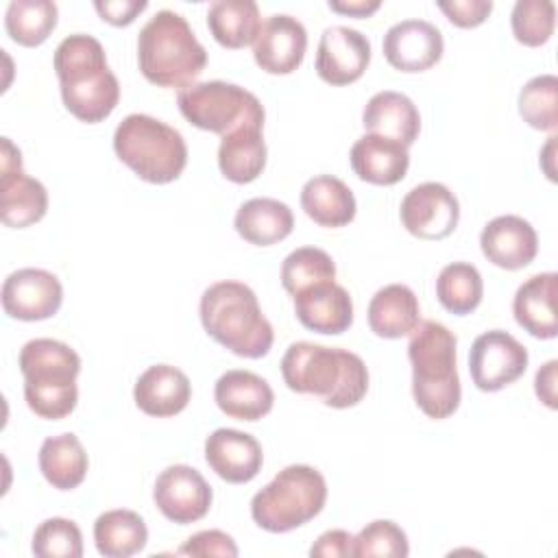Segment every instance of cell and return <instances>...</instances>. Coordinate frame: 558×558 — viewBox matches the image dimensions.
Listing matches in <instances>:
<instances>
[{
  "instance_id": "obj_1",
  "label": "cell",
  "mask_w": 558,
  "mask_h": 558,
  "mask_svg": "<svg viewBox=\"0 0 558 558\" xmlns=\"http://www.w3.org/2000/svg\"><path fill=\"white\" fill-rule=\"evenodd\" d=\"M281 375L290 390L314 395L338 410L360 403L368 390V368L357 353L307 340L286 349Z\"/></svg>"
},
{
  "instance_id": "obj_2",
  "label": "cell",
  "mask_w": 558,
  "mask_h": 558,
  "mask_svg": "<svg viewBox=\"0 0 558 558\" xmlns=\"http://www.w3.org/2000/svg\"><path fill=\"white\" fill-rule=\"evenodd\" d=\"M54 72L65 109L81 122L109 118L120 100V83L109 70L102 44L85 33L68 35L54 50Z\"/></svg>"
},
{
  "instance_id": "obj_3",
  "label": "cell",
  "mask_w": 558,
  "mask_h": 558,
  "mask_svg": "<svg viewBox=\"0 0 558 558\" xmlns=\"http://www.w3.org/2000/svg\"><path fill=\"white\" fill-rule=\"evenodd\" d=\"M205 331L240 357H264L275 340L270 320L262 314L255 292L242 281L211 283L198 305Z\"/></svg>"
},
{
  "instance_id": "obj_4",
  "label": "cell",
  "mask_w": 558,
  "mask_h": 558,
  "mask_svg": "<svg viewBox=\"0 0 558 558\" xmlns=\"http://www.w3.org/2000/svg\"><path fill=\"white\" fill-rule=\"evenodd\" d=\"M137 63L157 87H187L207 65V50L181 13L157 11L137 35Z\"/></svg>"
},
{
  "instance_id": "obj_5",
  "label": "cell",
  "mask_w": 558,
  "mask_h": 558,
  "mask_svg": "<svg viewBox=\"0 0 558 558\" xmlns=\"http://www.w3.org/2000/svg\"><path fill=\"white\" fill-rule=\"evenodd\" d=\"M456 344L453 331L436 320H421L408 342L414 401L423 414L436 421L451 416L460 405Z\"/></svg>"
},
{
  "instance_id": "obj_6",
  "label": "cell",
  "mask_w": 558,
  "mask_h": 558,
  "mask_svg": "<svg viewBox=\"0 0 558 558\" xmlns=\"http://www.w3.org/2000/svg\"><path fill=\"white\" fill-rule=\"evenodd\" d=\"M20 371L26 405L37 416L57 421L76 408L81 357L65 342L52 338L28 340L20 351Z\"/></svg>"
},
{
  "instance_id": "obj_7",
  "label": "cell",
  "mask_w": 558,
  "mask_h": 558,
  "mask_svg": "<svg viewBox=\"0 0 558 558\" xmlns=\"http://www.w3.org/2000/svg\"><path fill=\"white\" fill-rule=\"evenodd\" d=\"M113 150L140 179L157 185L179 179L187 163L183 135L146 113H131L116 126Z\"/></svg>"
},
{
  "instance_id": "obj_8",
  "label": "cell",
  "mask_w": 558,
  "mask_h": 558,
  "mask_svg": "<svg viewBox=\"0 0 558 558\" xmlns=\"http://www.w3.org/2000/svg\"><path fill=\"white\" fill-rule=\"evenodd\" d=\"M327 501V482L310 464H290L251 499L253 521L272 534L296 530L312 521Z\"/></svg>"
},
{
  "instance_id": "obj_9",
  "label": "cell",
  "mask_w": 558,
  "mask_h": 558,
  "mask_svg": "<svg viewBox=\"0 0 558 558\" xmlns=\"http://www.w3.org/2000/svg\"><path fill=\"white\" fill-rule=\"evenodd\" d=\"M177 105L190 124L218 135H227L244 122L266 120L259 98L253 92L227 81L192 83L179 89Z\"/></svg>"
},
{
  "instance_id": "obj_10",
  "label": "cell",
  "mask_w": 558,
  "mask_h": 558,
  "mask_svg": "<svg viewBox=\"0 0 558 558\" xmlns=\"http://www.w3.org/2000/svg\"><path fill=\"white\" fill-rule=\"evenodd\" d=\"M527 349L508 331L480 333L469 349V373L484 392H497L517 381L527 368Z\"/></svg>"
},
{
  "instance_id": "obj_11",
  "label": "cell",
  "mask_w": 558,
  "mask_h": 558,
  "mask_svg": "<svg viewBox=\"0 0 558 558\" xmlns=\"http://www.w3.org/2000/svg\"><path fill=\"white\" fill-rule=\"evenodd\" d=\"M48 211V192L41 181L22 170V153L9 137H2L0 218L7 227L24 229L39 222Z\"/></svg>"
},
{
  "instance_id": "obj_12",
  "label": "cell",
  "mask_w": 558,
  "mask_h": 558,
  "mask_svg": "<svg viewBox=\"0 0 558 558\" xmlns=\"http://www.w3.org/2000/svg\"><path fill=\"white\" fill-rule=\"evenodd\" d=\"M399 216L401 225L412 235L421 240H442L458 227L460 203L447 185L425 181L403 196Z\"/></svg>"
},
{
  "instance_id": "obj_13",
  "label": "cell",
  "mask_w": 558,
  "mask_h": 558,
  "mask_svg": "<svg viewBox=\"0 0 558 558\" xmlns=\"http://www.w3.org/2000/svg\"><path fill=\"white\" fill-rule=\"evenodd\" d=\"M153 499L168 521L187 525L209 512L214 493L207 480L194 466L170 464L157 475Z\"/></svg>"
},
{
  "instance_id": "obj_14",
  "label": "cell",
  "mask_w": 558,
  "mask_h": 558,
  "mask_svg": "<svg viewBox=\"0 0 558 558\" xmlns=\"http://www.w3.org/2000/svg\"><path fill=\"white\" fill-rule=\"evenodd\" d=\"M2 310L17 320H46L63 303V286L44 268H20L2 283Z\"/></svg>"
},
{
  "instance_id": "obj_15",
  "label": "cell",
  "mask_w": 558,
  "mask_h": 558,
  "mask_svg": "<svg viewBox=\"0 0 558 558\" xmlns=\"http://www.w3.org/2000/svg\"><path fill=\"white\" fill-rule=\"evenodd\" d=\"M371 61V41L351 26H329L323 31L316 50V72L329 85L357 81Z\"/></svg>"
},
{
  "instance_id": "obj_16",
  "label": "cell",
  "mask_w": 558,
  "mask_h": 558,
  "mask_svg": "<svg viewBox=\"0 0 558 558\" xmlns=\"http://www.w3.org/2000/svg\"><path fill=\"white\" fill-rule=\"evenodd\" d=\"M386 61L399 72H425L442 57L445 41L438 26L427 20H401L392 24L381 44Z\"/></svg>"
},
{
  "instance_id": "obj_17",
  "label": "cell",
  "mask_w": 558,
  "mask_h": 558,
  "mask_svg": "<svg viewBox=\"0 0 558 558\" xmlns=\"http://www.w3.org/2000/svg\"><path fill=\"white\" fill-rule=\"evenodd\" d=\"M307 50L305 26L288 15L275 13L264 24L253 44L255 63L268 74H290L294 72Z\"/></svg>"
},
{
  "instance_id": "obj_18",
  "label": "cell",
  "mask_w": 558,
  "mask_h": 558,
  "mask_svg": "<svg viewBox=\"0 0 558 558\" xmlns=\"http://www.w3.org/2000/svg\"><path fill=\"white\" fill-rule=\"evenodd\" d=\"M205 460L220 480L229 484H246L262 471L264 453L255 436L220 427L205 440Z\"/></svg>"
},
{
  "instance_id": "obj_19",
  "label": "cell",
  "mask_w": 558,
  "mask_h": 558,
  "mask_svg": "<svg viewBox=\"0 0 558 558\" xmlns=\"http://www.w3.org/2000/svg\"><path fill=\"white\" fill-rule=\"evenodd\" d=\"M480 246L490 264L506 270H519L536 257L538 235L525 218L506 214L486 222L480 233Z\"/></svg>"
},
{
  "instance_id": "obj_20",
  "label": "cell",
  "mask_w": 558,
  "mask_h": 558,
  "mask_svg": "<svg viewBox=\"0 0 558 558\" xmlns=\"http://www.w3.org/2000/svg\"><path fill=\"white\" fill-rule=\"evenodd\" d=\"M294 314L303 327L336 336L351 327L353 301L340 283L323 281L294 294Z\"/></svg>"
},
{
  "instance_id": "obj_21",
  "label": "cell",
  "mask_w": 558,
  "mask_h": 558,
  "mask_svg": "<svg viewBox=\"0 0 558 558\" xmlns=\"http://www.w3.org/2000/svg\"><path fill=\"white\" fill-rule=\"evenodd\" d=\"M192 397L187 375L172 364H153L135 381V405L148 416H174L185 410Z\"/></svg>"
},
{
  "instance_id": "obj_22",
  "label": "cell",
  "mask_w": 558,
  "mask_h": 558,
  "mask_svg": "<svg viewBox=\"0 0 558 558\" xmlns=\"http://www.w3.org/2000/svg\"><path fill=\"white\" fill-rule=\"evenodd\" d=\"M214 399L220 412L231 418L259 421L272 410L275 392L264 377L244 368H231L218 377Z\"/></svg>"
},
{
  "instance_id": "obj_23",
  "label": "cell",
  "mask_w": 558,
  "mask_h": 558,
  "mask_svg": "<svg viewBox=\"0 0 558 558\" xmlns=\"http://www.w3.org/2000/svg\"><path fill=\"white\" fill-rule=\"evenodd\" d=\"M362 124L366 133L395 140L408 148L418 137L421 113L405 94L384 89L368 98L362 111Z\"/></svg>"
},
{
  "instance_id": "obj_24",
  "label": "cell",
  "mask_w": 558,
  "mask_h": 558,
  "mask_svg": "<svg viewBox=\"0 0 558 558\" xmlns=\"http://www.w3.org/2000/svg\"><path fill=\"white\" fill-rule=\"evenodd\" d=\"M349 161L362 181L373 185H395L408 172L410 153L395 140L366 133L351 146Z\"/></svg>"
},
{
  "instance_id": "obj_25",
  "label": "cell",
  "mask_w": 558,
  "mask_h": 558,
  "mask_svg": "<svg viewBox=\"0 0 558 558\" xmlns=\"http://www.w3.org/2000/svg\"><path fill=\"white\" fill-rule=\"evenodd\" d=\"M556 292H558V275L538 272L527 281H523L514 294V301H512L514 320L534 338L549 340V338H556L558 333Z\"/></svg>"
},
{
  "instance_id": "obj_26",
  "label": "cell",
  "mask_w": 558,
  "mask_h": 558,
  "mask_svg": "<svg viewBox=\"0 0 558 558\" xmlns=\"http://www.w3.org/2000/svg\"><path fill=\"white\" fill-rule=\"evenodd\" d=\"M264 122H244L222 135L218 146V168L233 183L255 181L266 166Z\"/></svg>"
},
{
  "instance_id": "obj_27",
  "label": "cell",
  "mask_w": 558,
  "mask_h": 558,
  "mask_svg": "<svg viewBox=\"0 0 558 558\" xmlns=\"http://www.w3.org/2000/svg\"><path fill=\"white\" fill-rule=\"evenodd\" d=\"M368 325L379 338H403L421 323L418 299L405 283L379 288L368 303Z\"/></svg>"
},
{
  "instance_id": "obj_28",
  "label": "cell",
  "mask_w": 558,
  "mask_h": 558,
  "mask_svg": "<svg viewBox=\"0 0 558 558\" xmlns=\"http://www.w3.org/2000/svg\"><path fill=\"white\" fill-rule=\"evenodd\" d=\"M301 207L320 227H344L355 218L357 203L351 187L331 174H318L305 181Z\"/></svg>"
},
{
  "instance_id": "obj_29",
  "label": "cell",
  "mask_w": 558,
  "mask_h": 558,
  "mask_svg": "<svg viewBox=\"0 0 558 558\" xmlns=\"http://www.w3.org/2000/svg\"><path fill=\"white\" fill-rule=\"evenodd\" d=\"M235 231L255 246H270L286 240L294 229L292 209L277 198H251L240 205L233 218Z\"/></svg>"
},
{
  "instance_id": "obj_30",
  "label": "cell",
  "mask_w": 558,
  "mask_h": 558,
  "mask_svg": "<svg viewBox=\"0 0 558 558\" xmlns=\"http://www.w3.org/2000/svg\"><path fill=\"white\" fill-rule=\"evenodd\" d=\"M89 458L74 434L48 436L39 447V471L52 488L72 490L87 475Z\"/></svg>"
},
{
  "instance_id": "obj_31",
  "label": "cell",
  "mask_w": 558,
  "mask_h": 558,
  "mask_svg": "<svg viewBox=\"0 0 558 558\" xmlns=\"http://www.w3.org/2000/svg\"><path fill=\"white\" fill-rule=\"evenodd\" d=\"M146 541L148 527L135 510H107L94 523V543L105 558L135 556L146 547Z\"/></svg>"
},
{
  "instance_id": "obj_32",
  "label": "cell",
  "mask_w": 558,
  "mask_h": 558,
  "mask_svg": "<svg viewBox=\"0 0 558 558\" xmlns=\"http://www.w3.org/2000/svg\"><path fill=\"white\" fill-rule=\"evenodd\" d=\"M207 26L225 48L255 44L262 31V13L253 0H216L207 9Z\"/></svg>"
},
{
  "instance_id": "obj_33",
  "label": "cell",
  "mask_w": 558,
  "mask_h": 558,
  "mask_svg": "<svg viewBox=\"0 0 558 558\" xmlns=\"http://www.w3.org/2000/svg\"><path fill=\"white\" fill-rule=\"evenodd\" d=\"M59 9L50 0H13L4 13L9 37L20 46L44 44L57 26Z\"/></svg>"
},
{
  "instance_id": "obj_34",
  "label": "cell",
  "mask_w": 558,
  "mask_h": 558,
  "mask_svg": "<svg viewBox=\"0 0 558 558\" xmlns=\"http://www.w3.org/2000/svg\"><path fill=\"white\" fill-rule=\"evenodd\" d=\"M436 296L447 312L458 316L471 314L484 296L480 270L469 262L447 264L436 279Z\"/></svg>"
},
{
  "instance_id": "obj_35",
  "label": "cell",
  "mask_w": 558,
  "mask_h": 558,
  "mask_svg": "<svg viewBox=\"0 0 558 558\" xmlns=\"http://www.w3.org/2000/svg\"><path fill=\"white\" fill-rule=\"evenodd\" d=\"M336 279L331 255L318 246L294 248L281 264V283L294 296L301 290Z\"/></svg>"
},
{
  "instance_id": "obj_36",
  "label": "cell",
  "mask_w": 558,
  "mask_h": 558,
  "mask_svg": "<svg viewBox=\"0 0 558 558\" xmlns=\"http://www.w3.org/2000/svg\"><path fill=\"white\" fill-rule=\"evenodd\" d=\"M519 113L532 129L554 133L558 129V78L541 74L519 92Z\"/></svg>"
},
{
  "instance_id": "obj_37",
  "label": "cell",
  "mask_w": 558,
  "mask_h": 558,
  "mask_svg": "<svg viewBox=\"0 0 558 558\" xmlns=\"http://www.w3.org/2000/svg\"><path fill=\"white\" fill-rule=\"evenodd\" d=\"M514 39L523 46L545 44L556 26V4L551 0H517L510 15Z\"/></svg>"
},
{
  "instance_id": "obj_38",
  "label": "cell",
  "mask_w": 558,
  "mask_h": 558,
  "mask_svg": "<svg viewBox=\"0 0 558 558\" xmlns=\"http://www.w3.org/2000/svg\"><path fill=\"white\" fill-rule=\"evenodd\" d=\"M31 549L39 558H81L83 534L81 527L63 517L46 519L33 534Z\"/></svg>"
},
{
  "instance_id": "obj_39",
  "label": "cell",
  "mask_w": 558,
  "mask_h": 558,
  "mask_svg": "<svg viewBox=\"0 0 558 558\" xmlns=\"http://www.w3.org/2000/svg\"><path fill=\"white\" fill-rule=\"evenodd\" d=\"M410 554V543L405 532L388 519L371 521L366 527L353 536V556L371 558V556H388V558H405Z\"/></svg>"
},
{
  "instance_id": "obj_40",
  "label": "cell",
  "mask_w": 558,
  "mask_h": 558,
  "mask_svg": "<svg viewBox=\"0 0 558 558\" xmlns=\"http://www.w3.org/2000/svg\"><path fill=\"white\" fill-rule=\"evenodd\" d=\"M181 556H222V558H235L238 545L235 541L222 532V530H201L192 534L179 551Z\"/></svg>"
},
{
  "instance_id": "obj_41",
  "label": "cell",
  "mask_w": 558,
  "mask_h": 558,
  "mask_svg": "<svg viewBox=\"0 0 558 558\" xmlns=\"http://www.w3.org/2000/svg\"><path fill=\"white\" fill-rule=\"evenodd\" d=\"M438 9L460 28L480 26L493 11L490 0H438Z\"/></svg>"
},
{
  "instance_id": "obj_42",
  "label": "cell",
  "mask_w": 558,
  "mask_h": 558,
  "mask_svg": "<svg viewBox=\"0 0 558 558\" xmlns=\"http://www.w3.org/2000/svg\"><path fill=\"white\" fill-rule=\"evenodd\" d=\"M312 558H347L353 556V536L347 530H327L310 547Z\"/></svg>"
},
{
  "instance_id": "obj_43",
  "label": "cell",
  "mask_w": 558,
  "mask_h": 558,
  "mask_svg": "<svg viewBox=\"0 0 558 558\" xmlns=\"http://www.w3.org/2000/svg\"><path fill=\"white\" fill-rule=\"evenodd\" d=\"M148 7L146 0H98L94 2V9L100 13V17L113 26H126L131 24L144 9Z\"/></svg>"
},
{
  "instance_id": "obj_44",
  "label": "cell",
  "mask_w": 558,
  "mask_h": 558,
  "mask_svg": "<svg viewBox=\"0 0 558 558\" xmlns=\"http://www.w3.org/2000/svg\"><path fill=\"white\" fill-rule=\"evenodd\" d=\"M556 371H558V362L549 360L547 364H543L536 371V379H534V388H536V397L547 405V408H556Z\"/></svg>"
},
{
  "instance_id": "obj_45",
  "label": "cell",
  "mask_w": 558,
  "mask_h": 558,
  "mask_svg": "<svg viewBox=\"0 0 558 558\" xmlns=\"http://www.w3.org/2000/svg\"><path fill=\"white\" fill-rule=\"evenodd\" d=\"M381 7L379 0H329V9L342 15L368 17Z\"/></svg>"
}]
</instances>
